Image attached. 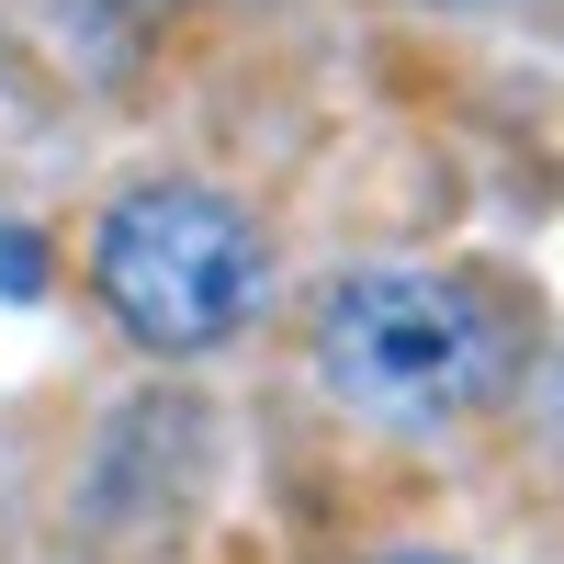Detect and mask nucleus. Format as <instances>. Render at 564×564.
Instances as JSON below:
<instances>
[{
    "instance_id": "3",
    "label": "nucleus",
    "mask_w": 564,
    "mask_h": 564,
    "mask_svg": "<svg viewBox=\"0 0 564 564\" xmlns=\"http://www.w3.org/2000/svg\"><path fill=\"white\" fill-rule=\"evenodd\" d=\"M406 564H441V553H406Z\"/></svg>"
},
{
    "instance_id": "1",
    "label": "nucleus",
    "mask_w": 564,
    "mask_h": 564,
    "mask_svg": "<svg viewBox=\"0 0 564 564\" xmlns=\"http://www.w3.org/2000/svg\"><path fill=\"white\" fill-rule=\"evenodd\" d=\"M508 305L463 271H350L316 316L327 395L372 430H452L508 384Z\"/></svg>"
},
{
    "instance_id": "2",
    "label": "nucleus",
    "mask_w": 564,
    "mask_h": 564,
    "mask_svg": "<svg viewBox=\"0 0 564 564\" xmlns=\"http://www.w3.org/2000/svg\"><path fill=\"white\" fill-rule=\"evenodd\" d=\"M90 282L124 316V339L193 361L260 316V226L226 193H204V181H135L90 226Z\"/></svg>"
}]
</instances>
